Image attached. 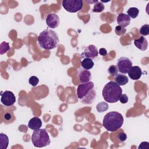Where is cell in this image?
Returning a JSON list of instances; mask_svg holds the SVG:
<instances>
[{"mask_svg":"<svg viewBox=\"0 0 149 149\" xmlns=\"http://www.w3.org/2000/svg\"><path fill=\"white\" fill-rule=\"evenodd\" d=\"M38 42L42 48L50 50L58 47L59 40L58 35L55 31L47 29L40 33L38 37Z\"/></svg>","mask_w":149,"mask_h":149,"instance_id":"cell-1","label":"cell"},{"mask_svg":"<svg viewBox=\"0 0 149 149\" xmlns=\"http://www.w3.org/2000/svg\"><path fill=\"white\" fill-rule=\"evenodd\" d=\"M123 117L116 111L107 113L104 117L103 126L109 132H115L120 129L123 123Z\"/></svg>","mask_w":149,"mask_h":149,"instance_id":"cell-2","label":"cell"},{"mask_svg":"<svg viewBox=\"0 0 149 149\" xmlns=\"http://www.w3.org/2000/svg\"><path fill=\"white\" fill-rule=\"evenodd\" d=\"M122 93V89L116 83L111 81L104 87L102 95L104 100L109 103H115L119 101Z\"/></svg>","mask_w":149,"mask_h":149,"instance_id":"cell-3","label":"cell"},{"mask_svg":"<svg viewBox=\"0 0 149 149\" xmlns=\"http://www.w3.org/2000/svg\"><path fill=\"white\" fill-rule=\"evenodd\" d=\"M31 141L34 147L38 148L48 146L51 143L48 132L45 129L34 130L31 135Z\"/></svg>","mask_w":149,"mask_h":149,"instance_id":"cell-4","label":"cell"},{"mask_svg":"<svg viewBox=\"0 0 149 149\" xmlns=\"http://www.w3.org/2000/svg\"><path fill=\"white\" fill-rule=\"evenodd\" d=\"M63 8L70 13H76L83 8L82 0H63L62 2Z\"/></svg>","mask_w":149,"mask_h":149,"instance_id":"cell-5","label":"cell"},{"mask_svg":"<svg viewBox=\"0 0 149 149\" xmlns=\"http://www.w3.org/2000/svg\"><path fill=\"white\" fill-rule=\"evenodd\" d=\"M94 84L92 81H88L87 83L80 84L78 86L77 88V95L79 99L81 100L85 96H86L94 88Z\"/></svg>","mask_w":149,"mask_h":149,"instance_id":"cell-6","label":"cell"},{"mask_svg":"<svg viewBox=\"0 0 149 149\" xmlns=\"http://www.w3.org/2000/svg\"><path fill=\"white\" fill-rule=\"evenodd\" d=\"M116 66L118 72L121 73L126 74L132 66V62L131 60L127 57H120L118 59Z\"/></svg>","mask_w":149,"mask_h":149,"instance_id":"cell-7","label":"cell"},{"mask_svg":"<svg viewBox=\"0 0 149 149\" xmlns=\"http://www.w3.org/2000/svg\"><path fill=\"white\" fill-rule=\"evenodd\" d=\"M1 101L5 106H12L16 102L15 95L12 91L6 90L1 94Z\"/></svg>","mask_w":149,"mask_h":149,"instance_id":"cell-8","label":"cell"},{"mask_svg":"<svg viewBox=\"0 0 149 149\" xmlns=\"http://www.w3.org/2000/svg\"><path fill=\"white\" fill-rule=\"evenodd\" d=\"M45 21L48 27L51 29L56 28L60 23L59 16L54 13H51L48 14Z\"/></svg>","mask_w":149,"mask_h":149,"instance_id":"cell-9","label":"cell"},{"mask_svg":"<svg viewBox=\"0 0 149 149\" xmlns=\"http://www.w3.org/2000/svg\"><path fill=\"white\" fill-rule=\"evenodd\" d=\"M98 51L97 48L94 45H89L86 47L81 55L82 57L84 56L91 59L98 56Z\"/></svg>","mask_w":149,"mask_h":149,"instance_id":"cell-10","label":"cell"},{"mask_svg":"<svg viewBox=\"0 0 149 149\" xmlns=\"http://www.w3.org/2000/svg\"><path fill=\"white\" fill-rule=\"evenodd\" d=\"M129 77L134 80H139L142 75V70L141 68L138 66H132L129 70L128 72Z\"/></svg>","mask_w":149,"mask_h":149,"instance_id":"cell-11","label":"cell"},{"mask_svg":"<svg viewBox=\"0 0 149 149\" xmlns=\"http://www.w3.org/2000/svg\"><path fill=\"white\" fill-rule=\"evenodd\" d=\"M130 17L125 13H120L117 17V23L119 26L122 27H126L129 26L130 23Z\"/></svg>","mask_w":149,"mask_h":149,"instance_id":"cell-12","label":"cell"},{"mask_svg":"<svg viewBox=\"0 0 149 149\" xmlns=\"http://www.w3.org/2000/svg\"><path fill=\"white\" fill-rule=\"evenodd\" d=\"M134 44L141 51H146L148 48L147 40L143 36H140L139 38L134 40Z\"/></svg>","mask_w":149,"mask_h":149,"instance_id":"cell-13","label":"cell"},{"mask_svg":"<svg viewBox=\"0 0 149 149\" xmlns=\"http://www.w3.org/2000/svg\"><path fill=\"white\" fill-rule=\"evenodd\" d=\"M79 78L81 83L88 82L91 78V72L88 70L80 69L79 71Z\"/></svg>","mask_w":149,"mask_h":149,"instance_id":"cell-14","label":"cell"},{"mask_svg":"<svg viewBox=\"0 0 149 149\" xmlns=\"http://www.w3.org/2000/svg\"><path fill=\"white\" fill-rule=\"evenodd\" d=\"M42 126V121L41 120L37 117H33L31 118L28 123V127L30 129L35 130L40 129Z\"/></svg>","mask_w":149,"mask_h":149,"instance_id":"cell-15","label":"cell"},{"mask_svg":"<svg viewBox=\"0 0 149 149\" xmlns=\"http://www.w3.org/2000/svg\"><path fill=\"white\" fill-rule=\"evenodd\" d=\"M95 95H96V93L95 90L93 88V89L91 90L90 93L86 96H85L83 99L80 100L83 104H91L95 100Z\"/></svg>","mask_w":149,"mask_h":149,"instance_id":"cell-16","label":"cell"},{"mask_svg":"<svg viewBox=\"0 0 149 149\" xmlns=\"http://www.w3.org/2000/svg\"><path fill=\"white\" fill-rule=\"evenodd\" d=\"M114 79L115 83H116L119 86H124L127 84L129 81L128 77L126 75L122 74L121 73H118L115 76Z\"/></svg>","mask_w":149,"mask_h":149,"instance_id":"cell-17","label":"cell"},{"mask_svg":"<svg viewBox=\"0 0 149 149\" xmlns=\"http://www.w3.org/2000/svg\"><path fill=\"white\" fill-rule=\"evenodd\" d=\"M81 65L84 69L89 70L93 68L94 63L92 59L88 58H84L81 61Z\"/></svg>","mask_w":149,"mask_h":149,"instance_id":"cell-18","label":"cell"},{"mask_svg":"<svg viewBox=\"0 0 149 149\" xmlns=\"http://www.w3.org/2000/svg\"><path fill=\"white\" fill-rule=\"evenodd\" d=\"M9 144V139L8 136L3 133H0V148L6 149Z\"/></svg>","mask_w":149,"mask_h":149,"instance_id":"cell-19","label":"cell"},{"mask_svg":"<svg viewBox=\"0 0 149 149\" xmlns=\"http://www.w3.org/2000/svg\"><path fill=\"white\" fill-rule=\"evenodd\" d=\"M108 108H109L108 104L104 101H101L96 105V109L97 111L100 113L104 112L107 111L108 109Z\"/></svg>","mask_w":149,"mask_h":149,"instance_id":"cell-20","label":"cell"},{"mask_svg":"<svg viewBox=\"0 0 149 149\" xmlns=\"http://www.w3.org/2000/svg\"><path fill=\"white\" fill-rule=\"evenodd\" d=\"M127 13L128 14L127 15L132 18H136L138 16L139 13V10L138 8H135V7H131L128 9L127 10Z\"/></svg>","mask_w":149,"mask_h":149,"instance_id":"cell-21","label":"cell"},{"mask_svg":"<svg viewBox=\"0 0 149 149\" xmlns=\"http://www.w3.org/2000/svg\"><path fill=\"white\" fill-rule=\"evenodd\" d=\"M105 9V6L104 3L101 1H98L97 3L94 4V6L93 8L92 11L93 12H102Z\"/></svg>","mask_w":149,"mask_h":149,"instance_id":"cell-22","label":"cell"},{"mask_svg":"<svg viewBox=\"0 0 149 149\" xmlns=\"http://www.w3.org/2000/svg\"><path fill=\"white\" fill-rule=\"evenodd\" d=\"M10 49V46L8 42L5 41L2 42L0 45V53L1 55L6 53Z\"/></svg>","mask_w":149,"mask_h":149,"instance_id":"cell-23","label":"cell"},{"mask_svg":"<svg viewBox=\"0 0 149 149\" xmlns=\"http://www.w3.org/2000/svg\"><path fill=\"white\" fill-rule=\"evenodd\" d=\"M139 33L143 36H148L149 34V24H145L139 29Z\"/></svg>","mask_w":149,"mask_h":149,"instance_id":"cell-24","label":"cell"},{"mask_svg":"<svg viewBox=\"0 0 149 149\" xmlns=\"http://www.w3.org/2000/svg\"><path fill=\"white\" fill-rule=\"evenodd\" d=\"M108 72L111 76H115L118 73V70L117 66L116 65H110L108 69Z\"/></svg>","mask_w":149,"mask_h":149,"instance_id":"cell-25","label":"cell"},{"mask_svg":"<svg viewBox=\"0 0 149 149\" xmlns=\"http://www.w3.org/2000/svg\"><path fill=\"white\" fill-rule=\"evenodd\" d=\"M115 32L116 35L121 36H123L126 33V29L120 26H117L115 27Z\"/></svg>","mask_w":149,"mask_h":149,"instance_id":"cell-26","label":"cell"},{"mask_svg":"<svg viewBox=\"0 0 149 149\" xmlns=\"http://www.w3.org/2000/svg\"><path fill=\"white\" fill-rule=\"evenodd\" d=\"M29 83L33 87H35L37 85V84L39 82V79L37 76H32L29 78Z\"/></svg>","mask_w":149,"mask_h":149,"instance_id":"cell-27","label":"cell"},{"mask_svg":"<svg viewBox=\"0 0 149 149\" xmlns=\"http://www.w3.org/2000/svg\"><path fill=\"white\" fill-rule=\"evenodd\" d=\"M128 97L126 94H122L119 99L122 104H126L128 102Z\"/></svg>","mask_w":149,"mask_h":149,"instance_id":"cell-28","label":"cell"},{"mask_svg":"<svg viewBox=\"0 0 149 149\" xmlns=\"http://www.w3.org/2000/svg\"><path fill=\"white\" fill-rule=\"evenodd\" d=\"M118 140L121 141V142H123V141H125L126 139H127V135L126 133H125L124 132H120L118 134Z\"/></svg>","mask_w":149,"mask_h":149,"instance_id":"cell-29","label":"cell"},{"mask_svg":"<svg viewBox=\"0 0 149 149\" xmlns=\"http://www.w3.org/2000/svg\"><path fill=\"white\" fill-rule=\"evenodd\" d=\"M15 116L13 115V114L12 113V112H6L5 115H4V118L7 121H9V120H12V118H15L14 117Z\"/></svg>","mask_w":149,"mask_h":149,"instance_id":"cell-30","label":"cell"},{"mask_svg":"<svg viewBox=\"0 0 149 149\" xmlns=\"http://www.w3.org/2000/svg\"><path fill=\"white\" fill-rule=\"evenodd\" d=\"M138 148H139V149H140V148H142V149L147 148V149H148L149 148V143L148 142H146V141L141 142Z\"/></svg>","mask_w":149,"mask_h":149,"instance_id":"cell-31","label":"cell"},{"mask_svg":"<svg viewBox=\"0 0 149 149\" xmlns=\"http://www.w3.org/2000/svg\"><path fill=\"white\" fill-rule=\"evenodd\" d=\"M98 54H100L102 56H105L107 55V51L105 48H101L99 49Z\"/></svg>","mask_w":149,"mask_h":149,"instance_id":"cell-32","label":"cell"},{"mask_svg":"<svg viewBox=\"0 0 149 149\" xmlns=\"http://www.w3.org/2000/svg\"><path fill=\"white\" fill-rule=\"evenodd\" d=\"M86 3H97V2H98V1H86Z\"/></svg>","mask_w":149,"mask_h":149,"instance_id":"cell-33","label":"cell"}]
</instances>
